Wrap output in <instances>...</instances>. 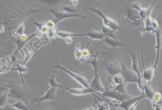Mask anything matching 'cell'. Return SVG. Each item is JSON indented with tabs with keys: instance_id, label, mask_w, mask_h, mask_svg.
<instances>
[{
	"instance_id": "obj_1",
	"label": "cell",
	"mask_w": 162,
	"mask_h": 110,
	"mask_svg": "<svg viewBox=\"0 0 162 110\" xmlns=\"http://www.w3.org/2000/svg\"><path fill=\"white\" fill-rule=\"evenodd\" d=\"M40 11H42V10L35 9V6H30L29 9H26L25 7H21L20 9H17L15 11H10L4 15L2 18V22L0 25L4 28L6 32H9L10 36L12 37L15 34L17 28L23 22H25L27 18L33 15V13H37Z\"/></svg>"
},
{
	"instance_id": "obj_2",
	"label": "cell",
	"mask_w": 162,
	"mask_h": 110,
	"mask_svg": "<svg viewBox=\"0 0 162 110\" xmlns=\"http://www.w3.org/2000/svg\"><path fill=\"white\" fill-rule=\"evenodd\" d=\"M99 51L94 54L92 55V57L87 60L84 64H90L93 66V79L91 82V85L90 87L93 89L94 92H99V93H103L106 91V88L104 86V85L102 84V82H101L100 79V71H99V65H100V62L97 59L98 58V55H99Z\"/></svg>"
},
{
	"instance_id": "obj_3",
	"label": "cell",
	"mask_w": 162,
	"mask_h": 110,
	"mask_svg": "<svg viewBox=\"0 0 162 110\" xmlns=\"http://www.w3.org/2000/svg\"><path fill=\"white\" fill-rule=\"evenodd\" d=\"M38 31H35V33L30 34V35H27V34H24V35H12V37H10V39L8 41H11V42H13L15 44L16 47H15V50L12 55H11V61H12V64L13 65H16L17 64V61L20 57V53L22 52V50L24 49V47L27 46L28 42L30 40H32L33 37L38 36Z\"/></svg>"
},
{
	"instance_id": "obj_4",
	"label": "cell",
	"mask_w": 162,
	"mask_h": 110,
	"mask_svg": "<svg viewBox=\"0 0 162 110\" xmlns=\"http://www.w3.org/2000/svg\"><path fill=\"white\" fill-rule=\"evenodd\" d=\"M8 95H9V97L12 99H16L17 101L21 100L25 102L26 104H27V101L32 97L30 91L26 88V86L20 85L18 82L12 81V80H9Z\"/></svg>"
},
{
	"instance_id": "obj_5",
	"label": "cell",
	"mask_w": 162,
	"mask_h": 110,
	"mask_svg": "<svg viewBox=\"0 0 162 110\" xmlns=\"http://www.w3.org/2000/svg\"><path fill=\"white\" fill-rule=\"evenodd\" d=\"M120 65H121V73L120 74L122 75L125 84L128 85V84H130V82H136L137 85V87L139 88V90L142 91L143 85H144L143 80L140 79L133 70H131V68H129L126 65H124L123 62L121 60H120Z\"/></svg>"
},
{
	"instance_id": "obj_6",
	"label": "cell",
	"mask_w": 162,
	"mask_h": 110,
	"mask_svg": "<svg viewBox=\"0 0 162 110\" xmlns=\"http://www.w3.org/2000/svg\"><path fill=\"white\" fill-rule=\"evenodd\" d=\"M84 11H90L93 13H96V15H98L101 19H102V22H103V25L106 26L107 28H109V29L114 31H122V30H129L130 28H122L116 20H114L109 16H107L105 13H103V11H101L100 9L98 8H85Z\"/></svg>"
},
{
	"instance_id": "obj_7",
	"label": "cell",
	"mask_w": 162,
	"mask_h": 110,
	"mask_svg": "<svg viewBox=\"0 0 162 110\" xmlns=\"http://www.w3.org/2000/svg\"><path fill=\"white\" fill-rule=\"evenodd\" d=\"M52 67L58 68V70H62V71L66 72L68 75H70L71 77H73V79H75L76 82H78L81 86H83L84 87H86V88H89V87H90L91 82H90L89 80H88L87 78H85V76H83V73H76V72H73V71H72V70H69L68 68L64 67L61 64L59 63L58 61L56 62V65H53V66H52Z\"/></svg>"
},
{
	"instance_id": "obj_8",
	"label": "cell",
	"mask_w": 162,
	"mask_h": 110,
	"mask_svg": "<svg viewBox=\"0 0 162 110\" xmlns=\"http://www.w3.org/2000/svg\"><path fill=\"white\" fill-rule=\"evenodd\" d=\"M141 49V59H142V68H143V71L141 73V77H142L143 82L148 86H151V82L154 77V75H156L157 70H156V67L154 66L151 67H146L145 66V61H144V52H143V47L141 46L140 47Z\"/></svg>"
},
{
	"instance_id": "obj_9",
	"label": "cell",
	"mask_w": 162,
	"mask_h": 110,
	"mask_svg": "<svg viewBox=\"0 0 162 110\" xmlns=\"http://www.w3.org/2000/svg\"><path fill=\"white\" fill-rule=\"evenodd\" d=\"M48 12L52 13L53 16H55V19H53L52 21L56 24V26L60 21H62V20H65V19H68V18H75V17H79V18H82V19L87 18L86 16L81 15V13H68V12L61 11L56 10V9H50V10H48Z\"/></svg>"
},
{
	"instance_id": "obj_10",
	"label": "cell",
	"mask_w": 162,
	"mask_h": 110,
	"mask_svg": "<svg viewBox=\"0 0 162 110\" xmlns=\"http://www.w3.org/2000/svg\"><path fill=\"white\" fill-rule=\"evenodd\" d=\"M101 98H108V99H111V100H116V101H118L120 102H122L126 100H129L131 98H133V96H127V95H124V94H121L116 90H113V89H110V88H107L106 91L101 93L100 95Z\"/></svg>"
},
{
	"instance_id": "obj_11",
	"label": "cell",
	"mask_w": 162,
	"mask_h": 110,
	"mask_svg": "<svg viewBox=\"0 0 162 110\" xmlns=\"http://www.w3.org/2000/svg\"><path fill=\"white\" fill-rule=\"evenodd\" d=\"M157 1H154V2L151 4V6L149 7V8H143V7H141V5H140L139 3H137V2H133V3H131L130 7H131V8H133V9H134V10H137V11H139L140 16H141V19H142V21L144 22L148 17H150L151 15H152V13H153V9H154V5L157 4Z\"/></svg>"
},
{
	"instance_id": "obj_12",
	"label": "cell",
	"mask_w": 162,
	"mask_h": 110,
	"mask_svg": "<svg viewBox=\"0 0 162 110\" xmlns=\"http://www.w3.org/2000/svg\"><path fill=\"white\" fill-rule=\"evenodd\" d=\"M126 20H129V21L133 22L136 26H141L142 24H144V22L142 21V19H141L140 16V13L138 11L134 10L133 8H130L127 10V13H126V16H125Z\"/></svg>"
},
{
	"instance_id": "obj_13",
	"label": "cell",
	"mask_w": 162,
	"mask_h": 110,
	"mask_svg": "<svg viewBox=\"0 0 162 110\" xmlns=\"http://www.w3.org/2000/svg\"><path fill=\"white\" fill-rule=\"evenodd\" d=\"M106 70L108 71V74H109V76H108V80H111L114 76V75H117V74L121 73L120 62H118L116 60L111 61L110 63H108L106 65Z\"/></svg>"
},
{
	"instance_id": "obj_14",
	"label": "cell",
	"mask_w": 162,
	"mask_h": 110,
	"mask_svg": "<svg viewBox=\"0 0 162 110\" xmlns=\"http://www.w3.org/2000/svg\"><path fill=\"white\" fill-rule=\"evenodd\" d=\"M56 93H57V88L56 87H50L47 92L41 96V97H39L37 99H35V101L32 102V104H35V102H46V101H50V102H56Z\"/></svg>"
},
{
	"instance_id": "obj_15",
	"label": "cell",
	"mask_w": 162,
	"mask_h": 110,
	"mask_svg": "<svg viewBox=\"0 0 162 110\" xmlns=\"http://www.w3.org/2000/svg\"><path fill=\"white\" fill-rule=\"evenodd\" d=\"M156 51H157V57H156V62H154V66L157 70V66L159 63V58H160V52H161V46H162V30L159 29L156 31Z\"/></svg>"
},
{
	"instance_id": "obj_16",
	"label": "cell",
	"mask_w": 162,
	"mask_h": 110,
	"mask_svg": "<svg viewBox=\"0 0 162 110\" xmlns=\"http://www.w3.org/2000/svg\"><path fill=\"white\" fill-rule=\"evenodd\" d=\"M143 98H145V95L143 92H141L140 96H133V98L129 99V100H126L122 102H120V105L119 108L123 109V110H129L133 105H137L138 102H140Z\"/></svg>"
},
{
	"instance_id": "obj_17",
	"label": "cell",
	"mask_w": 162,
	"mask_h": 110,
	"mask_svg": "<svg viewBox=\"0 0 162 110\" xmlns=\"http://www.w3.org/2000/svg\"><path fill=\"white\" fill-rule=\"evenodd\" d=\"M73 36H88L90 37L91 40H100V41H102L105 38V35L102 31H93V29H90L87 33H75Z\"/></svg>"
},
{
	"instance_id": "obj_18",
	"label": "cell",
	"mask_w": 162,
	"mask_h": 110,
	"mask_svg": "<svg viewBox=\"0 0 162 110\" xmlns=\"http://www.w3.org/2000/svg\"><path fill=\"white\" fill-rule=\"evenodd\" d=\"M67 91H69L71 94L73 95H76V96H81V95H85V94H93L94 91L93 89L89 87V88H86V87H83V88H70L67 86L66 87Z\"/></svg>"
},
{
	"instance_id": "obj_19",
	"label": "cell",
	"mask_w": 162,
	"mask_h": 110,
	"mask_svg": "<svg viewBox=\"0 0 162 110\" xmlns=\"http://www.w3.org/2000/svg\"><path fill=\"white\" fill-rule=\"evenodd\" d=\"M12 65V61L8 56L0 57V74L6 73L7 71L11 70Z\"/></svg>"
},
{
	"instance_id": "obj_20",
	"label": "cell",
	"mask_w": 162,
	"mask_h": 110,
	"mask_svg": "<svg viewBox=\"0 0 162 110\" xmlns=\"http://www.w3.org/2000/svg\"><path fill=\"white\" fill-rule=\"evenodd\" d=\"M130 50L131 56H132V70L137 73V75L140 79H142V77H141L139 64H138V59L137 57V54H136V52H134L133 50Z\"/></svg>"
},
{
	"instance_id": "obj_21",
	"label": "cell",
	"mask_w": 162,
	"mask_h": 110,
	"mask_svg": "<svg viewBox=\"0 0 162 110\" xmlns=\"http://www.w3.org/2000/svg\"><path fill=\"white\" fill-rule=\"evenodd\" d=\"M35 50H32L31 49V47L30 46H25L24 47V49L22 50V54H23V62H22V65L23 66H25L27 63H28V61L33 56V54H35Z\"/></svg>"
},
{
	"instance_id": "obj_22",
	"label": "cell",
	"mask_w": 162,
	"mask_h": 110,
	"mask_svg": "<svg viewBox=\"0 0 162 110\" xmlns=\"http://www.w3.org/2000/svg\"><path fill=\"white\" fill-rule=\"evenodd\" d=\"M11 70L18 72V73H19V75H20V77H21L22 85H24V86H27L26 82H25V80H24V77H23V73H25V72H28V71H29V68L27 67L26 66H23L22 64H19V63H17V64L15 65V67H12V68H11Z\"/></svg>"
},
{
	"instance_id": "obj_23",
	"label": "cell",
	"mask_w": 162,
	"mask_h": 110,
	"mask_svg": "<svg viewBox=\"0 0 162 110\" xmlns=\"http://www.w3.org/2000/svg\"><path fill=\"white\" fill-rule=\"evenodd\" d=\"M102 42L105 43L107 46H109L111 47H124V43L120 42V41H118L117 39H112V38H109V37H106L102 40Z\"/></svg>"
},
{
	"instance_id": "obj_24",
	"label": "cell",
	"mask_w": 162,
	"mask_h": 110,
	"mask_svg": "<svg viewBox=\"0 0 162 110\" xmlns=\"http://www.w3.org/2000/svg\"><path fill=\"white\" fill-rule=\"evenodd\" d=\"M141 92L144 93L145 97H146L147 99H149L151 102H153L154 97V93H156V91H154V89L151 87V86H148V85L144 84V85H143V90L141 91Z\"/></svg>"
},
{
	"instance_id": "obj_25",
	"label": "cell",
	"mask_w": 162,
	"mask_h": 110,
	"mask_svg": "<svg viewBox=\"0 0 162 110\" xmlns=\"http://www.w3.org/2000/svg\"><path fill=\"white\" fill-rule=\"evenodd\" d=\"M126 86L127 85L126 84H122V85H119V86H114L112 82H109V88L110 89H113V90H116L121 94H124V95H127V96H130L127 92V89H126Z\"/></svg>"
},
{
	"instance_id": "obj_26",
	"label": "cell",
	"mask_w": 162,
	"mask_h": 110,
	"mask_svg": "<svg viewBox=\"0 0 162 110\" xmlns=\"http://www.w3.org/2000/svg\"><path fill=\"white\" fill-rule=\"evenodd\" d=\"M101 31L103 32V34L106 37H109V38H112V39H116V31L109 29V28H107L103 24H102V26H101Z\"/></svg>"
},
{
	"instance_id": "obj_27",
	"label": "cell",
	"mask_w": 162,
	"mask_h": 110,
	"mask_svg": "<svg viewBox=\"0 0 162 110\" xmlns=\"http://www.w3.org/2000/svg\"><path fill=\"white\" fill-rule=\"evenodd\" d=\"M12 105V107H15L17 110H29L28 105H27L25 102L21 101V100L16 101L15 104Z\"/></svg>"
},
{
	"instance_id": "obj_28",
	"label": "cell",
	"mask_w": 162,
	"mask_h": 110,
	"mask_svg": "<svg viewBox=\"0 0 162 110\" xmlns=\"http://www.w3.org/2000/svg\"><path fill=\"white\" fill-rule=\"evenodd\" d=\"M49 85L50 87H56V88H66L65 86H63L62 85H60L57 82L56 78L55 75H51V77L49 79Z\"/></svg>"
},
{
	"instance_id": "obj_29",
	"label": "cell",
	"mask_w": 162,
	"mask_h": 110,
	"mask_svg": "<svg viewBox=\"0 0 162 110\" xmlns=\"http://www.w3.org/2000/svg\"><path fill=\"white\" fill-rule=\"evenodd\" d=\"M109 82H112L114 86H119V85H122V84H125L124 82V80H123V77L121 74H117V75H114V76L111 79V80H108Z\"/></svg>"
},
{
	"instance_id": "obj_30",
	"label": "cell",
	"mask_w": 162,
	"mask_h": 110,
	"mask_svg": "<svg viewBox=\"0 0 162 110\" xmlns=\"http://www.w3.org/2000/svg\"><path fill=\"white\" fill-rule=\"evenodd\" d=\"M8 84L9 80H5L4 78L0 77V95L4 92H8Z\"/></svg>"
},
{
	"instance_id": "obj_31",
	"label": "cell",
	"mask_w": 162,
	"mask_h": 110,
	"mask_svg": "<svg viewBox=\"0 0 162 110\" xmlns=\"http://www.w3.org/2000/svg\"><path fill=\"white\" fill-rule=\"evenodd\" d=\"M8 98H9L8 92H4L0 95V108L9 105L8 104Z\"/></svg>"
},
{
	"instance_id": "obj_32",
	"label": "cell",
	"mask_w": 162,
	"mask_h": 110,
	"mask_svg": "<svg viewBox=\"0 0 162 110\" xmlns=\"http://www.w3.org/2000/svg\"><path fill=\"white\" fill-rule=\"evenodd\" d=\"M75 53H76V58L79 61L82 58V49H81V44L76 43V49H75Z\"/></svg>"
},
{
	"instance_id": "obj_33",
	"label": "cell",
	"mask_w": 162,
	"mask_h": 110,
	"mask_svg": "<svg viewBox=\"0 0 162 110\" xmlns=\"http://www.w3.org/2000/svg\"><path fill=\"white\" fill-rule=\"evenodd\" d=\"M24 34H25V22H23L17 28L13 35H24Z\"/></svg>"
},
{
	"instance_id": "obj_34",
	"label": "cell",
	"mask_w": 162,
	"mask_h": 110,
	"mask_svg": "<svg viewBox=\"0 0 162 110\" xmlns=\"http://www.w3.org/2000/svg\"><path fill=\"white\" fill-rule=\"evenodd\" d=\"M161 102H162V96H161V93L158 92V91H156V93H154V100H153V102H154V104L159 105Z\"/></svg>"
},
{
	"instance_id": "obj_35",
	"label": "cell",
	"mask_w": 162,
	"mask_h": 110,
	"mask_svg": "<svg viewBox=\"0 0 162 110\" xmlns=\"http://www.w3.org/2000/svg\"><path fill=\"white\" fill-rule=\"evenodd\" d=\"M63 11L68 13H78L73 6H65L63 7Z\"/></svg>"
},
{
	"instance_id": "obj_36",
	"label": "cell",
	"mask_w": 162,
	"mask_h": 110,
	"mask_svg": "<svg viewBox=\"0 0 162 110\" xmlns=\"http://www.w3.org/2000/svg\"><path fill=\"white\" fill-rule=\"evenodd\" d=\"M152 28H154V30L156 31H157V30H159L160 28H159V25H158V22H157V18L156 17H153L152 16Z\"/></svg>"
},
{
	"instance_id": "obj_37",
	"label": "cell",
	"mask_w": 162,
	"mask_h": 110,
	"mask_svg": "<svg viewBox=\"0 0 162 110\" xmlns=\"http://www.w3.org/2000/svg\"><path fill=\"white\" fill-rule=\"evenodd\" d=\"M46 26L49 28V30H56V26L53 23L52 20H48L46 21Z\"/></svg>"
},
{
	"instance_id": "obj_38",
	"label": "cell",
	"mask_w": 162,
	"mask_h": 110,
	"mask_svg": "<svg viewBox=\"0 0 162 110\" xmlns=\"http://www.w3.org/2000/svg\"><path fill=\"white\" fill-rule=\"evenodd\" d=\"M56 30H49L48 33H47V37H49V38H56L57 36Z\"/></svg>"
},
{
	"instance_id": "obj_39",
	"label": "cell",
	"mask_w": 162,
	"mask_h": 110,
	"mask_svg": "<svg viewBox=\"0 0 162 110\" xmlns=\"http://www.w3.org/2000/svg\"><path fill=\"white\" fill-rule=\"evenodd\" d=\"M45 22H36V21H35V22H33V25H35L36 27H37V29H38V31L39 30H41L42 29V28L45 26Z\"/></svg>"
},
{
	"instance_id": "obj_40",
	"label": "cell",
	"mask_w": 162,
	"mask_h": 110,
	"mask_svg": "<svg viewBox=\"0 0 162 110\" xmlns=\"http://www.w3.org/2000/svg\"><path fill=\"white\" fill-rule=\"evenodd\" d=\"M0 110H17V109H15V107H12V105H6L4 107H1V108H0Z\"/></svg>"
},
{
	"instance_id": "obj_41",
	"label": "cell",
	"mask_w": 162,
	"mask_h": 110,
	"mask_svg": "<svg viewBox=\"0 0 162 110\" xmlns=\"http://www.w3.org/2000/svg\"><path fill=\"white\" fill-rule=\"evenodd\" d=\"M65 42H66L67 44H68V45L73 44V37H68V38H66V39H65Z\"/></svg>"
},
{
	"instance_id": "obj_42",
	"label": "cell",
	"mask_w": 162,
	"mask_h": 110,
	"mask_svg": "<svg viewBox=\"0 0 162 110\" xmlns=\"http://www.w3.org/2000/svg\"><path fill=\"white\" fill-rule=\"evenodd\" d=\"M72 3H73V7H76V6H77V5H78V1H72Z\"/></svg>"
},
{
	"instance_id": "obj_43",
	"label": "cell",
	"mask_w": 162,
	"mask_h": 110,
	"mask_svg": "<svg viewBox=\"0 0 162 110\" xmlns=\"http://www.w3.org/2000/svg\"><path fill=\"white\" fill-rule=\"evenodd\" d=\"M137 110H138V109H137Z\"/></svg>"
}]
</instances>
